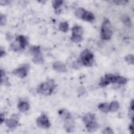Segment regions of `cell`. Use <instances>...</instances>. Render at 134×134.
<instances>
[{"instance_id": "6da1fadb", "label": "cell", "mask_w": 134, "mask_h": 134, "mask_svg": "<svg viewBox=\"0 0 134 134\" xmlns=\"http://www.w3.org/2000/svg\"><path fill=\"white\" fill-rule=\"evenodd\" d=\"M54 83L52 80H49L45 83L41 84L37 89L38 93L44 95H49L54 89Z\"/></svg>"}, {"instance_id": "7a4b0ae2", "label": "cell", "mask_w": 134, "mask_h": 134, "mask_svg": "<svg viewBox=\"0 0 134 134\" xmlns=\"http://www.w3.org/2000/svg\"><path fill=\"white\" fill-rule=\"evenodd\" d=\"M112 33L111 23L109 20H105L102 26L101 37L103 39L108 40L111 38Z\"/></svg>"}, {"instance_id": "3957f363", "label": "cell", "mask_w": 134, "mask_h": 134, "mask_svg": "<svg viewBox=\"0 0 134 134\" xmlns=\"http://www.w3.org/2000/svg\"><path fill=\"white\" fill-rule=\"evenodd\" d=\"M93 55L89 50L83 51L81 55V60L82 64L87 66H90L93 63Z\"/></svg>"}, {"instance_id": "277c9868", "label": "cell", "mask_w": 134, "mask_h": 134, "mask_svg": "<svg viewBox=\"0 0 134 134\" xmlns=\"http://www.w3.org/2000/svg\"><path fill=\"white\" fill-rule=\"evenodd\" d=\"M37 124L39 127L44 128H48L50 125L48 118L45 115H43L37 118Z\"/></svg>"}, {"instance_id": "5b68a950", "label": "cell", "mask_w": 134, "mask_h": 134, "mask_svg": "<svg viewBox=\"0 0 134 134\" xmlns=\"http://www.w3.org/2000/svg\"><path fill=\"white\" fill-rule=\"evenodd\" d=\"M116 77L112 75H107L104 78H103L100 82V85L101 87H105L110 83H115Z\"/></svg>"}, {"instance_id": "8992f818", "label": "cell", "mask_w": 134, "mask_h": 134, "mask_svg": "<svg viewBox=\"0 0 134 134\" xmlns=\"http://www.w3.org/2000/svg\"><path fill=\"white\" fill-rule=\"evenodd\" d=\"M27 72V69L25 67H23L17 69H16L13 72V73L14 75H17L20 78L25 77L26 76Z\"/></svg>"}, {"instance_id": "52a82bcc", "label": "cell", "mask_w": 134, "mask_h": 134, "mask_svg": "<svg viewBox=\"0 0 134 134\" xmlns=\"http://www.w3.org/2000/svg\"><path fill=\"white\" fill-rule=\"evenodd\" d=\"M54 68L58 72H65L67 70L66 66L61 62H56L54 65Z\"/></svg>"}, {"instance_id": "ba28073f", "label": "cell", "mask_w": 134, "mask_h": 134, "mask_svg": "<svg viewBox=\"0 0 134 134\" xmlns=\"http://www.w3.org/2000/svg\"><path fill=\"white\" fill-rule=\"evenodd\" d=\"M94 116L93 114H88L86 115L83 117V121L86 124V125L87 126L88 125L90 124L92 122L94 121Z\"/></svg>"}, {"instance_id": "9c48e42d", "label": "cell", "mask_w": 134, "mask_h": 134, "mask_svg": "<svg viewBox=\"0 0 134 134\" xmlns=\"http://www.w3.org/2000/svg\"><path fill=\"white\" fill-rule=\"evenodd\" d=\"M82 19L86 20V21L91 22L92 20H93L94 19V17L93 14L91 12H85L83 16H82Z\"/></svg>"}, {"instance_id": "30bf717a", "label": "cell", "mask_w": 134, "mask_h": 134, "mask_svg": "<svg viewBox=\"0 0 134 134\" xmlns=\"http://www.w3.org/2000/svg\"><path fill=\"white\" fill-rule=\"evenodd\" d=\"M83 29L82 28V27L78 26H76L75 27H74L72 29V35L74 36H81V35L83 34Z\"/></svg>"}, {"instance_id": "8fae6325", "label": "cell", "mask_w": 134, "mask_h": 134, "mask_svg": "<svg viewBox=\"0 0 134 134\" xmlns=\"http://www.w3.org/2000/svg\"><path fill=\"white\" fill-rule=\"evenodd\" d=\"M5 123H6V125H7V126H8V127L11 128H14L16 127V126L17 125V121L14 119H7Z\"/></svg>"}, {"instance_id": "7c38bea8", "label": "cell", "mask_w": 134, "mask_h": 134, "mask_svg": "<svg viewBox=\"0 0 134 134\" xmlns=\"http://www.w3.org/2000/svg\"><path fill=\"white\" fill-rule=\"evenodd\" d=\"M16 40H18L19 42L20 45V47H21V48L22 49L24 48L26 46V45H27V43L26 38L23 36H20L17 37Z\"/></svg>"}, {"instance_id": "4fadbf2b", "label": "cell", "mask_w": 134, "mask_h": 134, "mask_svg": "<svg viewBox=\"0 0 134 134\" xmlns=\"http://www.w3.org/2000/svg\"><path fill=\"white\" fill-rule=\"evenodd\" d=\"M18 108L21 112H26L29 109V105L26 102H22L18 105Z\"/></svg>"}, {"instance_id": "5bb4252c", "label": "cell", "mask_w": 134, "mask_h": 134, "mask_svg": "<svg viewBox=\"0 0 134 134\" xmlns=\"http://www.w3.org/2000/svg\"><path fill=\"white\" fill-rule=\"evenodd\" d=\"M119 107L118 103L116 101L112 102L110 105H109V110L112 112L116 111Z\"/></svg>"}, {"instance_id": "9a60e30c", "label": "cell", "mask_w": 134, "mask_h": 134, "mask_svg": "<svg viewBox=\"0 0 134 134\" xmlns=\"http://www.w3.org/2000/svg\"><path fill=\"white\" fill-rule=\"evenodd\" d=\"M59 114L60 115L62 118H63V119H66V120L70 119L71 117L70 113H68L66 110H65V109L61 110L59 112Z\"/></svg>"}, {"instance_id": "2e32d148", "label": "cell", "mask_w": 134, "mask_h": 134, "mask_svg": "<svg viewBox=\"0 0 134 134\" xmlns=\"http://www.w3.org/2000/svg\"><path fill=\"white\" fill-rule=\"evenodd\" d=\"M98 124L94 121L92 122L90 124H89L87 126L88 130L91 132L96 130L98 128Z\"/></svg>"}, {"instance_id": "e0dca14e", "label": "cell", "mask_w": 134, "mask_h": 134, "mask_svg": "<svg viewBox=\"0 0 134 134\" xmlns=\"http://www.w3.org/2000/svg\"><path fill=\"white\" fill-rule=\"evenodd\" d=\"M99 108L100 110H101L102 112L107 113L108 112L109 110V105L107 103H103L100 104L99 106Z\"/></svg>"}, {"instance_id": "ac0fdd59", "label": "cell", "mask_w": 134, "mask_h": 134, "mask_svg": "<svg viewBox=\"0 0 134 134\" xmlns=\"http://www.w3.org/2000/svg\"><path fill=\"white\" fill-rule=\"evenodd\" d=\"M59 29L63 32H67L68 30V24L66 22L62 23L60 24Z\"/></svg>"}, {"instance_id": "d6986e66", "label": "cell", "mask_w": 134, "mask_h": 134, "mask_svg": "<svg viewBox=\"0 0 134 134\" xmlns=\"http://www.w3.org/2000/svg\"><path fill=\"white\" fill-rule=\"evenodd\" d=\"M85 12L86 11H84V9H83L82 8H79L77 10L76 12V15L78 18H82Z\"/></svg>"}, {"instance_id": "ffe728a7", "label": "cell", "mask_w": 134, "mask_h": 134, "mask_svg": "<svg viewBox=\"0 0 134 134\" xmlns=\"http://www.w3.org/2000/svg\"><path fill=\"white\" fill-rule=\"evenodd\" d=\"M127 81L126 79L121 77H117L116 79L115 82L118 84H125Z\"/></svg>"}, {"instance_id": "44dd1931", "label": "cell", "mask_w": 134, "mask_h": 134, "mask_svg": "<svg viewBox=\"0 0 134 134\" xmlns=\"http://www.w3.org/2000/svg\"><path fill=\"white\" fill-rule=\"evenodd\" d=\"M71 40L75 43H79L82 40V37L80 36H74L72 35L71 37Z\"/></svg>"}, {"instance_id": "7402d4cb", "label": "cell", "mask_w": 134, "mask_h": 134, "mask_svg": "<svg viewBox=\"0 0 134 134\" xmlns=\"http://www.w3.org/2000/svg\"><path fill=\"white\" fill-rule=\"evenodd\" d=\"M122 20L123 22L124 23V24L126 25L129 26L131 25V23H130V19L129 18V17L128 16H125L124 17H123L122 18Z\"/></svg>"}, {"instance_id": "603a6c76", "label": "cell", "mask_w": 134, "mask_h": 134, "mask_svg": "<svg viewBox=\"0 0 134 134\" xmlns=\"http://www.w3.org/2000/svg\"><path fill=\"white\" fill-rule=\"evenodd\" d=\"M126 61L129 64H133V56L132 55H128L125 58Z\"/></svg>"}, {"instance_id": "cb8c5ba5", "label": "cell", "mask_w": 134, "mask_h": 134, "mask_svg": "<svg viewBox=\"0 0 134 134\" xmlns=\"http://www.w3.org/2000/svg\"><path fill=\"white\" fill-rule=\"evenodd\" d=\"M63 3V2L61 1H53V6L54 7V8L57 9Z\"/></svg>"}, {"instance_id": "d4e9b609", "label": "cell", "mask_w": 134, "mask_h": 134, "mask_svg": "<svg viewBox=\"0 0 134 134\" xmlns=\"http://www.w3.org/2000/svg\"><path fill=\"white\" fill-rule=\"evenodd\" d=\"M103 133H107V134H108V133H113V131H112V130L111 128L108 127V128H106L104 130V131H103Z\"/></svg>"}, {"instance_id": "484cf974", "label": "cell", "mask_w": 134, "mask_h": 134, "mask_svg": "<svg viewBox=\"0 0 134 134\" xmlns=\"http://www.w3.org/2000/svg\"><path fill=\"white\" fill-rule=\"evenodd\" d=\"M5 21H6V19H5V17L1 15V25L5 24Z\"/></svg>"}, {"instance_id": "4316f807", "label": "cell", "mask_w": 134, "mask_h": 134, "mask_svg": "<svg viewBox=\"0 0 134 134\" xmlns=\"http://www.w3.org/2000/svg\"><path fill=\"white\" fill-rule=\"evenodd\" d=\"M115 3H116V4H124L125 3H126L127 1H114Z\"/></svg>"}, {"instance_id": "83f0119b", "label": "cell", "mask_w": 134, "mask_h": 134, "mask_svg": "<svg viewBox=\"0 0 134 134\" xmlns=\"http://www.w3.org/2000/svg\"><path fill=\"white\" fill-rule=\"evenodd\" d=\"M130 109L131 111H133V101H132L131 103V105H130Z\"/></svg>"}, {"instance_id": "f1b7e54d", "label": "cell", "mask_w": 134, "mask_h": 134, "mask_svg": "<svg viewBox=\"0 0 134 134\" xmlns=\"http://www.w3.org/2000/svg\"><path fill=\"white\" fill-rule=\"evenodd\" d=\"M129 128H130V130L131 133H132V130H133V125H132V124L130 126Z\"/></svg>"}]
</instances>
